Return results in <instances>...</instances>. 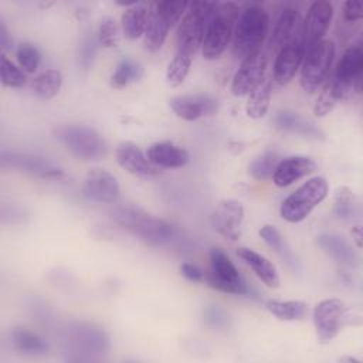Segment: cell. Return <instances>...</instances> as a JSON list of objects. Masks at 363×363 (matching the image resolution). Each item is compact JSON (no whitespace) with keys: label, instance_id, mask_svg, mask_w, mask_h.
I'll use <instances>...</instances> for the list:
<instances>
[{"label":"cell","instance_id":"obj_1","mask_svg":"<svg viewBox=\"0 0 363 363\" xmlns=\"http://www.w3.org/2000/svg\"><path fill=\"white\" fill-rule=\"evenodd\" d=\"M116 224L150 245H164L176 235V228L166 220L135 207H119L112 213Z\"/></svg>","mask_w":363,"mask_h":363},{"label":"cell","instance_id":"obj_2","mask_svg":"<svg viewBox=\"0 0 363 363\" xmlns=\"http://www.w3.org/2000/svg\"><path fill=\"white\" fill-rule=\"evenodd\" d=\"M269 28L268 13L261 6H248L237 18L233 33V54L237 58L259 51Z\"/></svg>","mask_w":363,"mask_h":363},{"label":"cell","instance_id":"obj_3","mask_svg":"<svg viewBox=\"0 0 363 363\" xmlns=\"http://www.w3.org/2000/svg\"><path fill=\"white\" fill-rule=\"evenodd\" d=\"M54 138L74 157L84 162L101 160L108 155L106 140L91 126L62 125L54 129Z\"/></svg>","mask_w":363,"mask_h":363},{"label":"cell","instance_id":"obj_4","mask_svg":"<svg viewBox=\"0 0 363 363\" xmlns=\"http://www.w3.org/2000/svg\"><path fill=\"white\" fill-rule=\"evenodd\" d=\"M238 10L240 6L237 3H217V7L206 26L201 43V54L206 60H217L225 51L233 38Z\"/></svg>","mask_w":363,"mask_h":363},{"label":"cell","instance_id":"obj_5","mask_svg":"<svg viewBox=\"0 0 363 363\" xmlns=\"http://www.w3.org/2000/svg\"><path fill=\"white\" fill-rule=\"evenodd\" d=\"M328 182L322 176H313L292 191L279 207L281 217L292 224L303 221L315 207L328 196Z\"/></svg>","mask_w":363,"mask_h":363},{"label":"cell","instance_id":"obj_6","mask_svg":"<svg viewBox=\"0 0 363 363\" xmlns=\"http://www.w3.org/2000/svg\"><path fill=\"white\" fill-rule=\"evenodd\" d=\"M189 7L187 1H156L149 6L147 24L143 34V45L155 52L164 44L169 31L180 21Z\"/></svg>","mask_w":363,"mask_h":363},{"label":"cell","instance_id":"obj_7","mask_svg":"<svg viewBox=\"0 0 363 363\" xmlns=\"http://www.w3.org/2000/svg\"><path fill=\"white\" fill-rule=\"evenodd\" d=\"M217 3L210 1H193L179 23L177 28V51L193 57L204 38L206 26L214 13Z\"/></svg>","mask_w":363,"mask_h":363},{"label":"cell","instance_id":"obj_8","mask_svg":"<svg viewBox=\"0 0 363 363\" xmlns=\"http://www.w3.org/2000/svg\"><path fill=\"white\" fill-rule=\"evenodd\" d=\"M335 58V43L320 40L305 51L301 65V86L305 92L313 94L326 81Z\"/></svg>","mask_w":363,"mask_h":363},{"label":"cell","instance_id":"obj_9","mask_svg":"<svg viewBox=\"0 0 363 363\" xmlns=\"http://www.w3.org/2000/svg\"><path fill=\"white\" fill-rule=\"evenodd\" d=\"M208 257L211 269L208 274H204V279L207 281L208 286L224 294L251 295V289L247 286L245 281L224 250L213 247Z\"/></svg>","mask_w":363,"mask_h":363},{"label":"cell","instance_id":"obj_10","mask_svg":"<svg viewBox=\"0 0 363 363\" xmlns=\"http://www.w3.org/2000/svg\"><path fill=\"white\" fill-rule=\"evenodd\" d=\"M350 308L337 298H326L318 302L312 312V320L319 342L328 343L337 336L346 325L352 323Z\"/></svg>","mask_w":363,"mask_h":363},{"label":"cell","instance_id":"obj_11","mask_svg":"<svg viewBox=\"0 0 363 363\" xmlns=\"http://www.w3.org/2000/svg\"><path fill=\"white\" fill-rule=\"evenodd\" d=\"M64 343L67 350L77 354V359L86 356L92 359L95 354L106 353L109 349L108 335L98 326L91 323H74L65 329Z\"/></svg>","mask_w":363,"mask_h":363},{"label":"cell","instance_id":"obj_12","mask_svg":"<svg viewBox=\"0 0 363 363\" xmlns=\"http://www.w3.org/2000/svg\"><path fill=\"white\" fill-rule=\"evenodd\" d=\"M267 64L268 58L262 51L241 60V65L231 81V94L234 96H247L265 78Z\"/></svg>","mask_w":363,"mask_h":363},{"label":"cell","instance_id":"obj_13","mask_svg":"<svg viewBox=\"0 0 363 363\" xmlns=\"http://www.w3.org/2000/svg\"><path fill=\"white\" fill-rule=\"evenodd\" d=\"M1 167L17 169L20 172L38 176L43 179H60L64 176L61 167L54 164L51 160L43 156L31 153H17V152H3L1 153Z\"/></svg>","mask_w":363,"mask_h":363},{"label":"cell","instance_id":"obj_14","mask_svg":"<svg viewBox=\"0 0 363 363\" xmlns=\"http://www.w3.org/2000/svg\"><path fill=\"white\" fill-rule=\"evenodd\" d=\"M82 193L91 201L111 204L119 199L121 189L116 177L111 172L94 167L85 174Z\"/></svg>","mask_w":363,"mask_h":363},{"label":"cell","instance_id":"obj_15","mask_svg":"<svg viewBox=\"0 0 363 363\" xmlns=\"http://www.w3.org/2000/svg\"><path fill=\"white\" fill-rule=\"evenodd\" d=\"M244 221V207L240 201L233 199L221 200L211 214L213 228L231 241L241 237Z\"/></svg>","mask_w":363,"mask_h":363},{"label":"cell","instance_id":"obj_16","mask_svg":"<svg viewBox=\"0 0 363 363\" xmlns=\"http://www.w3.org/2000/svg\"><path fill=\"white\" fill-rule=\"evenodd\" d=\"M333 18V4L328 0H318L308 9L306 17L302 21V43L305 51L319 43L326 34Z\"/></svg>","mask_w":363,"mask_h":363},{"label":"cell","instance_id":"obj_17","mask_svg":"<svg viewBox=\"0 0 363 363\" xmlns=\"http://www.w3.org/2000/svg\"><path fill=\"white\" fill-rule=\"evenodd\" d=\"M169 105L177 118L187 122L211 116L218 111L217 99L206 94L177 95L169 101Z\"/></svg>","mask_w":363,"mask_h":363},{"label":"cell","instance_id":"obj_18","mask_svg":"<svg viewBox=\"0 0 363 363\" xmlns=\"http://www.w3.org/2000/svg\"><path fill=\"white\" fill-rule=\"evenodd\" d=\"M305 57V45L302 40H295L284 45L275 57L272 67V79L278 85L288 84L302 65Z\"/></svg>","mask_w":363,"mask_h":363},{"label":"cell","instance_id":"obj_19","mask_svg":"<svg viewBox=\"0 0 363 363\" xmlns=\"http://www.w3.org/2000/svg\"><path fill=\"white\" fill-rule=\"evenodd\" d=\"M115 157L118 164L130 174L149 177L160 173V169L156 167L133 142L119 143L115 150Z\"/></svg>","mask_w":363,"mask_h":363},{"label":"cell","instance_id":"obj_20","mask_svg":"<svg viewBox=\"0 0 363 363\" xmlns=\"http://www.w3.org/2000/svg\"><path fill=\"white\" fill-rule=\"evenodd\" d=\"M315 170H316V163L312 157L303 156V155H295V156H288L281 159L271 179L275 186L288 187L292 183L298 182L299 179L313 173Z\"/></svg>","mask_w":363,"mask_h":363},{"label":"cell","instance_id":"obj_21","mask_svg":"<svg viewBox=\"0 0 363 363\" xmlns=\"http://www.w3.org/2000/svg\"><path fill=\"white\" fill-rule=\"evenodd\" d=\"M295 40H302L301 14L295 9H285L274 26L269 40V48L271 51L278 52L284 45Z\"/></svg>","mask_w":363,"mask_h":363},{"label":"cell","instance_id":"obj_22","mask_svg":"<svg viewBox=\"0 0 363 363\" xmlns=\"http://www.w3.org/2000/svg\"><path fill=\"white\" fill-rule=\"evenodd\" d=\"M147 159L159 169H179L189 163V153L184 147L172 142L152 143L146 150Z\"/></svg>","mask_w":363,"mask_h":363},{"label":"cell","instance_id":"obj_23","mask_svg":"<svg viewBox=\"0 0 363 363\" xmlns=\"http://www.w3.org/2000/svg\"><path fill=\"white\" fill-rule=\"evenodd\" d=\"M362 71H363V51L359 45H353L343 52L332 77L342 84H346L352 88L356 86V89H359V85L362 81Z\"/></svg>","mask_w":363,"mask_h":363},{"label":"cell","instance_id":"obj_24","mask_svg":"<svg viewBox=\"0 0 363 363\" xmlns=\"http://www.w3.org/2000/svg\"><path fill=\"white\" fill-rule=\"evenodd\" d=\"M318 245L336 262L346 268H354L359 264V257L352 244L337 234L323 233L316 237Z\"/></svg>","mask_w":363,"mask_h":363},{"label":"cell","instance_id":"obj_25","mask_svg":"<svg viewBox=\"0 0 363 363\" xmlns=\"http://www.w3.org/2000/svg\"><path fill=\"white\" fill-rule=\"evenodd\" d=\"M275 126L284 132L301 135L306 139L312 140H322L325 139L323 130L316 126L312 121L306 119L305 116L299 115L294 111H279L274 118Z\"/></svg>","mask_w":363,"mask_h":363},{"label":"cell","instance_id":"obj_26","mask_svg":"<svg viewBox=\"0 0 363 363\" xmlns=\"http://www.w3.org/2000/svg\"><path fill=\"white\" fill-rule=\"evenodd\" d=\"M259 237L264 240V242L281 258V261L292 271V272H301V261L296 257L295 251L289 245V242L282 237V234L277 230L275 225L265 224L258 231Z\"/></svg>","mask_w":363,"mask_h":363},{"label":"cell","instance_id":"obj_27","mask_svg":"<svg viewBox=\"0 0 363 363\" xmlns=\"http://www.w3.org/2000/svg\"><path fill=\"white\" fill-rule=\"evenodd\" d=\"M237 255L244 261L245 265L251 268V271L268 286V288H278L279 286V275L275 265L261 255L259 252L254 251L248 247H240L237 250Z\"/></svg>","mask_w":363,"mask_h":363},{"label":"cell","instance_id":"obj_28","mask_svg":"<svg viewBox=\"0 0 363 363\" xmlns=\"http://www.w3.org/2000/svg\"><path fill=\"white\" fill-rule=\"evenodd\" d=\"M352 89H353L352 86L339 82L333 77L326 78L325 85L313 105V113L316 116L328 115L330 111H333V108L337 104H340L342 101H345L349 96Z\"/></svg>","mask_w":363,"mask_h":363},{"label":"cell","instance_id":"obj_29","mask_svg":"<svg viewBox=\"0 0 363 363\" xmlns=\"http://www.w3.org/2000/svg\"><path fill=\"white\" fill-rule=\"evenodd\" d=\"M147 16H149V7L138 3L128 7L123 11L121 23H122V31L128 40H138L143 37L146 24H147Z\"/></svg>","mask_w":363,"mask_h":363},{"label":"cell","instance_id":"obj_30","mask_svg":"<svg viewBox=\"0 0 363 363\" xmlns=\"http://www.w3.org/2000/svg\"><path fill=\"white\" fill-rule=\"evenodd\" d=\"M271 101V79L264 78L248 95L245 102V113L252 119L265 116Z\"/></svg>","mask_w":363,"mask_h":363},{"label":"cell","instance_id":"obj_31","mask_svg":"<svg viewBox=\"0 0 363 363\" xmlns=\"http://www.w3.org/2000/svg\"><path fill=\"white\" fill-rule=\"evenodd\" d=\"M11 343L18 352L31 356L45 354L50 349L48 343L40 335L21 328L11 330Z\"/></svg>","mask_w":363,"mask_h":363},{"label":"cell","instance_id":"obj_32","mask_svg":"<svg viewBox=\"0 0 363 363\" xmlns=\"http://www.w3.org/2000/svg\"><path fill=\"white\" fill-rule=\"evenodd\" d=\"M265 308L279 320H302L308 315V303L302 301H268Z\"/></svg>","mask_w":363,"mask_h":363},{"label":"cell","instance_id":"obj_33","mask_svg":"<svg viewBox=\"0 0 363 363\" xmlns=\"http://www.w3.org/2000/svg\"><path fill=\"white\" fill-rule=\"evenodd\" d=\"M62 86V74L58 69H45L33 81V91L40 99L54 98Z\"/></svg>","mask_w":363,"mask_h":363},{"label":"cell","instance_id":"obj_34","mask_svg":"<svg viewBox=\"0 0 363 363\" xmlns=\"http://www.w3.org/2000/svg\"><path fill=\"white\" fill-rule=\"evenodd\" d=\"M142 75H143V68L138 61L132 58H123L118 62L113 74L111 75V86L116 89L123 88L132 82L139 81Z\"/></svg>","mask_w":363,"mask_h":363},{"label":"cell","instance_id":"obj_35","mask_svg":"<svg viewBox=\"0 0 363 363\" xmlns=\"http://www.w3.org/2000/svg\"><path fill=\"white\" fill-rule=\"evenodd\" d=\"M357 213L359 204L353 191L346 186L339 187L335 194L333 214L340 220H352L354 216H357Z\"/></svg>","mask_w":363,"mask_h":363},{"label":"cell","instance_id":"obj_36","mask_svg":"<svg viewBox=\"0 0 363 363\" xmlns=\"http://www.w3.org/2000/svg\"><path fill=\"white\" fill-rule=\"evenodd\" d=\"M279 160L281 157L275 150H265L250 163L248 173L255 180H268L272 177Z\"/></svg>","mask_w":363,"mask_h":363},{"label":"cell","instance_id":"obj_37","mask_svg":"<svg viewBox=\"0 0 363 363\" xmlns=\"http://www.w3.org/2000/svg\"><path fill=\"white\" fill-rule=\"evenodd\" d=\"M190 67H191V57L184 52L176 51L174 57L172 58V61L167 64V68H166L167 84L173 88L180 86L187 78Z\"/></svg>","mask_w":363,"mask_h":363},{"label":"cell","instance_id":"obj_38","mask_svg":"<svg viewBox=\"0 0 363 363\" xmlns=\"http://www.w3.org/2000/svg\"><path fill=\"white\" fill-rule=\"evenodd\" d=\"M0 79L1 84L9 88H21L27 82L24 71L11 62L6 54H1L0 57Z\"/></svg>","mask_w":363,"mask_h":363},{"label":"cell","instance_id":"obj_39","mask_svg":"<svg viewBox=\"0 0 363 363\" xmlns=\"http://www.w3.org/2000/svg\"><path fill=\"white\" fill-rule=\"evenodd\" d=\"M16 58L18 62V67L24 72H35L40 61H41V52L33 43H21L16 50Z\"/></svg>","mask_w":363,"mask_h":363},{"label":"cell","instance_id":"obj_40","mask_svg":"<svg viewBox=\"0 0 363 363\" xmlns=\"http://www.w3.org/2000/svg\"><path fill=\"white\" fill-rule=\"evenodd\" d=\"M98 41L105 48H116L119 45V28L112 17L105 16L101 18L98 28Z\"/></svg>","mask_w":363,"mask_h":363},{"label":"cell","instance_id":"obj_41","mask_svg":"<svg viewBox=\"0 0 363 363\" xmlns=\"http://www.w3.org/2000/svg\"><path fill=\"white\" fill-rule=\"evenodd\" d=\"M98 40L95 38L94 34L88 33L86 35H84V38L81 40L79 45H78V64L84 68V69H89L94 64L96 51H98Z\"/></svg>","mask_w":363,"mask_h":363},{"label":"cell","instance_id":"obj_42","mask_svg":"<svg viewBox=\"0 0 363 363\" xmlns=\"http://www.w3.org/2000/svg\"><path fill=\"white\" fill-rule=\"evenodd\" d=\"M203 316L204 322L213 329H225L228 326V316L218 306L206 308Z\"/></svg>","mask_w":363,"mask_h":363},{"label":"cell","instance_id":"obj_43","mask_svg":"<svg viewBox=\"0 0 363 363\" xmlns=\"http://www.w3.org/2000/svg\"><path fill=\"white\" fill-rule=\"evenodd\" d=\"M363 17V3L347 0L343 3V18L349 23L359 21Z\"/></svg>","mask_w":363,"mask_h":363},{"label":"cell","instance_id":"obj_44","mask_svg":"<svg viewBox=\"0 0 363 363\" xmlns=\"http://www.w3.org/2000/svg\"><path fill=\"white\" fill-rule=\"evenodd\" d=\"M179 271L180 274L187 279V281H191V282H200L204 279V272L194 264H190V262H183L180 267H179Z\"/></svg>","mask_w":363,"mask_h":363},{"label":"cell","instance_id":"obj_45","mask_svg":"<svg viewBox=\"0 0 363 363\" xmlns=\"http://www.w3.org/2000/svg\"><path fill=\"white\" fill-rule=\"evenodd\" d=\"M13 44V38L10 37V33L6 27V24L3 21H0V48L1 52L6 54V51H9L11 48Z\"/></svg>","mask_w":363,"mask_h":363},{"label":"cell","instance_id":"obj_46","mask_svg":"<svg viewBox=\"0 0 363 363\" xmlns=\"http://www.w3.org/2000/svg\"><path fill=\"white\" fill-rule=\"evenodd\" d=\"M352 237H353V240H354L357 248H362V244H363V242H362L363 234H362V227H360V225H354V227L352 228Z\"/></svg>","mask_w":363,"mask_h":363}]
</instances>
